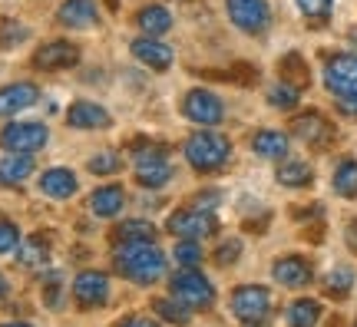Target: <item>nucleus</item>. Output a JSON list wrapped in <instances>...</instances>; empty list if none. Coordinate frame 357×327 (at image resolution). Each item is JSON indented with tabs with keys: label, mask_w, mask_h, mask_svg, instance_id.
<instances>
[{
	"label": "nucleus",
	"mask_w": 357,
	"mask_h": 327,
	"mask_svg": "<svg viewBox=\"0 0 357 327\" xmlns=\"http://www.w3.org/2000/svg\"><path fill=\"white\" fill-rule=\"evenodd\" d=\"M116 275L129 277L132 284H155L166 275V254L155 248V241H142V245H116L113 252Z\"/></svg>",
	"instance_id": "nucleus-1"
},
{
	"label": "nucleus",
	"mask_w": 357,
	"mask_h": 327,
	"mask_svg": "<svg viewBox=\"0 0 357 327\" xmlns=\"http://www.w3.org/2000/svg\"><path fill=\"white\" fill-rule=\"evenodd\" d=\"M185 162L195 169V172H218L222 165L229 162L231 155V142L215 129H199L185 139Z\"/></svg>",
	"instance_id": "nucleus-2"
},
{
	"label": "nucleus",
	"mask_w": 357,
	"mask_h": 327,
	"mask_svg": "<svg viewBox=\"0 0 357 327\" xmlns=\"http://www.w3.org/2000/svg\"><path fill=\"white\" fill-rule=\"evenodd\" d=\"M169 291H172L176 301H182L192 311L212 307V301H215V284L199 268H178L176 275L169 277Z\"/></svg>",
	"instance_id": "nucleus-3"
},
{
	"label": "nucleus",
	"mask_w": 357,
	"mask_h": 327,
	"mask_svg": "<svg viewBox=\"0 0 357 327\" xmlns=\"http://www.w3.org/2000/svg\"><path fill=\"white\" fill-rule=\"evenodd\" d=\"M229 307L242 324H261L271 314V291L265 284H242L231 291Z\"/></svg>",
	"instance_id": "nucleus-4"
},
{
	"label": "nucleus",
	"mask_w": 357,
	"mask_h": 327,
	"mask_svg": "<svg viewBox=\"0 0 357 327\" xmlns=\"http://www.w3.org/2000/svg\"><path fill=\"white\" fill-rule=\"evenodd\" d=\"M166 231H172L176 238H192V241H202L208 235L218 231V218L208 208H178V212L169 215Z\"/></svg>",
	"instance_id": "nucleus-5"
},
{
	"label": "nucleus",
	"mask_w": 357,
	"mask_h": 327,
	"mask_svg": "<svg viewBox=\"0 0 357 327\" xmlns=\"http://www.w3.org/2000/svg\"><path fill=\"white\" fill-rule=\"evenodd\" d=\"M142 152H136V182L142 189H162L169 178H172V165L166 159L162 146H146L139 139Z\"/></svg>",
	"instance_id": "nucleus-6"
},
{
	"label": "nucleus",
	"mask_w": 357,
	"mask_h": 327,
	"mask_svg": "<svg viewBox=\"0 0 357 327\" xmlns=\"http://www.w3.org/2000/svg\"><path fill=\"white\" fill-rule=\"evenodd\" d=\"M50 139V129L43 123H10V126L0 129V149L7 152H33L43 149Z\"/></svg>",
	"instance_id": "nucleus-7"
},
{
	"label": "nucleus",
	"mask_w": 357,
	"mask_h": 327,
	"mask_svg": "<svg viewBox=\"0 0 357 327\" xmlns=\"http://www.w3.org/2000/svg\"><path fill=\"white\" fill-rule=\"evenodd\" d=\"M324 86L331 89L337 100L357 93V53H337L324 63Z\"/></svg>",
	"instance_id": "nucleus-8"
},
{
	"label": "nucleus",
	"mask_w": 357,
	"mask_h": 327,
	"mask_svg": "<svg viewBox=\"0 0 357 327\" xmlns=\"http://www.w3.org/2000/svg\"><path fill=\"white\" fill-rule=\"evenodd\" d=\"M229 20L245 33H261L271 24V7L268 0H225Z\"/></svg>",
	"instance_id": "nucleus-9"
},
{
	"label": "nucleus",
	"mask_w": 357,
	"mask_h": 327,
	"mask_svg": "<svg viewBox=\"0 0 357 327\" xmlns=\"http://www.w3.org/2000/svg\"><path fill=\"white\" fill-rule=\"evenodd\" d=\"M73 301L79 311H96L109 301V277L102 271H79L73 277Z\"/></svg>",
	"instance_id": "nucleus-10"
},
{
	"label": "nucleus",
	"mask_w": 357,
	"mask_h": 327,
	"mask_svg": "<svg viewBox=\"0 0 357 327\" xmlns=\"http://www.w3.org/2000/svg\"><path fill=\"white\" fill-rule=\"evenodd\" d=\"M182 113H185V119L199 123V126H215V123H222V116H225V106L208 89H189L185 100H182Z\"/></svg>",
	"instance_id": "nucleus-11"
},
{
	"label": "nucleus",
	"mask_w": 357,
	"mask_h": 327,
	"mask_svg": "<svg viewBox=\"0 0 357 327\" xmlns=\"http://www.w3.org/2000/svg\"><path fill=\"white\" fill-rule=\"evenodd\" d=\"M271 277L278 281L281 288H307L311 284V277H314V268H311V261L307 258H301V254H281L278 261L271 264Z\"/></svg>",
	"instance_id": "nucleus-12"
},
{
	"label": "nucleus",
	"mask_w": 357,
	"mask_h": 327,
	"mask_svg": "<svg viewBox=\"0 0 357 327\" xmlns=\"http://www.w3.org/2000/svg\"><path fill=\"white\" fill-rule=\"evenodd\" d=\"M79 63V47L70 43V40H53V43H43L37 53H33V66L37 70H70V66Z\"/></svg>",
	"instance_id": "nucleus-13"
},
{
	"label": "nucleus",
	"mask_w": 357,
	"mask_h": 327,
	"mask_svg": "<svg viewBox=\"0 0 357 327\" xmlns=\"http://www.w3.org/2000/svg\"><path fill=\"white\" fill-rule=\"evenodd\" d=\"M129 50H132V56H136L142 66H149L153 73H162V70H169V66H172V47H169V43H162L159 37L132 40V43H129Z\"/></svg>",
	"instance_id": "nucleus-14"
},
{
	"label": "nucleus",
	"mask_w": 357,
	"mask_h": 327,
	"mask_svg": "<svg viewBox=\"0 0 357 327\" xmlns=\"http://www.w3.org/2000/svg\"><path fill=\"white\" fill-rule=\"evenodd\" d=\"M56 20L63 26H73V30H89L100 20V10H96V0H63L60 10H56Z\"/></svg>",
	"instance_id": "nucleus-15"
},
{
	"label": "nucleus",
	"mask_w": 357,
	"mask_h": 327,
	"mask_svg": "<svg viewBox=\"0 0 357 327\" xmlns=\"http://www.w3.org/2000/svg\"><path fill=\"white\" fill-rule=\"evenodd\" d=\"M66 123L73 129H106L113 123V116L102 109L100 102H89V100H77L70 109H66Z\"/></svg>",
	"instance_id": "nucleus-16"
},
{
	"label": "nucleus",
	"mask_w": 357,
	"mask_h": 327,
	"mask_svg": "<svg viewBox=\"0 0 357 327\" xmlns=\"http://www.w3.org/2000/svg\"><path fill=\"white\" fill-rule=\"evenodd\" d=\"M40 100V89L33 83H10L0 89V116H17L30 109Z\"/></svg>",
	"instance_id": "nucleus-17"
},
{
	"label": "nucleus",
	"mask_w": 357,
	"mask_h": 327,
	"mask_svg": "<svg viewBox=\"0 0 357 327\" xmlns=\"http://www.w3.org/2000/svg\"><path fill=\"white\" fill-rule=\"evenodd\" d=\"M291 132L298 139H305L307 146H321V142H328V139L334 136L331 123H328V119H324L321 113H301V116H294Z\"/></svg>",
	"instance_id": "nucleus-18"
},
{
	"label": "nucleus",
	"mask_w": 357,
	"mask_h": 327,
	"mask_svg": "<svg viewBox=\"0 0 357 327\" xmlns=\"http://www.w3.org/2000/svg\"><path fill=\"white\" fill-rule=\"evenodd\" d=\"M33 176V155L30 152H7L0 159V185H24L26 178Z\"/></svg>",
	"instance_id": "nucleus-19"
},
{
	"label": "nucleus",
	"mask_w": 357,
	"mask_h": 327,
	"mask_svg": "<svg viewBox=\"0 0 357 327\" xmlns=\"http://www.w3.org/2000/svg\"><path fill=\"white\" fill-rule=\"evenodd\" d=\"M77 189H79V182H77V172H73V169L56 165V169H47V172L40 176V192L50 195V199H70Z\"/></svg>",
	"instance_id": "nucleus-20"
},
{
	"label": "nucleus",
	"mask_w": 357,
	"mask_h": 327,
	"mask_svg": "<svg viewBox=\"0 0 357 327\" xmlns=\"http://www.w3.org/2000/svg\"><path fill=\"white\" fill-rule=\"evenodd\" d=\"M126 205V192L123 185H100V189L89 195V212L96 218H116Z\"/></svg>",
	"instance_id": "nucleus-21"
},
{
	"label": "nucleus",
	"mask_w": 357,
	"mask_h": 327,
	"mask_svg": "<svg viewBox=\"0 0 357 327\" xmlns=\"http://www.w3.org/2000/svg\"><path fill=\"white\" fill-rule=\"evenodd\" d=\"M142 241H155V225L146 218H126L113 228V245H142Z\"/></svg>",
	"instance_id": "nucleus-22"
},
{
	"label": "nucleus",
	"mask_w": 357,
	"mask_h": 327,
	"mask_svg": "<svg viewBox=\"0 0 357 327\" xmlns=\"http://www.w3.org/2000/svg\"><path fill=\"white\" fill-rule=\"evenodd\" d=\"M136 24H139V30L146 37H162V33L172 30V13L166 7H159V3H149V7H142L136 13Z\"/></svg>",
	"instance_id": "nucleus-23"
},
{
	"label": "nucleus",
	"mask_w": 357,
	"mask_h": 327,
	"mask_svg": "<svg viewBox=\"0 0 357 327\" xmlns=\"http://www.w3.org/2000/svg\"><path fill=\"white\" fill-rule=\"evenodd\" d=\"M252 149L258 159H284L288 155V136L278 129H261L252 139Z\"/></svg>",
	"instance_id": "nucleus-24"
},
{
	"label": "nucleus",
	"mask_w": 357,
	"mask_h": 327,
	"mask_svg": "<svg viewBox=\"0 0 357 327\" xmlns=\"http://www.w3.org/2000/svg\"><path fill=\"white\" fill-rule=\"evenodd\" d=\"M47 258H50V241L43 235H30L17 245V264L20 268H40V264H47Z\"/></svg>",
	"instance_id": "nucleus-25"
},
{
	"label": "nucleus",
	"mask_w": 357,
	"mask_h": 327,
	"mask_svg": "<svg viewBox=\"0 0 357 327\" xmlns=\"http://www.w3.org/2000/svg\"><path fill=\"white\" fill-rule=\"evenodd\" d=\"M275 178H278L284 189H305V185L314 182V169L307 162H301V159H284L278 165V176Z\"/></svg>",
	"instance_id": "nucleus-26"
},
{
	"label": "nucleus",
	"mask_w": 357,
	"mask_h": 327,
	"mask_svg": "<svg viewBox=\"0 0 357 327\" xmlns=\"http://www.w3.org/2000/svg\"><path fill=\"white\" fill-rule=\"evenodd\" d=\"M153 311H155V317H159V321L176 324V327H185L192 321V307H185V304L176 301V298H155Z\"/></svg>",
	"instance_id": "nucleus-27"
},
{
	"label": "nucleus",
	"mask_w": 357,
	"mask_h": 327,
	"mask_svg": "<svg viewBox=\"0 0 357 327\" xmlns=\"http://www.w3.org/2000/svg\"><path fill=\"white\" fill-rule=\"evenodd\" d=\"M321 321V304L311 298H298L288 307V327H314Z\"/></svg>",
	"instance_id": "nucleus-28"
},
{
	"label": "nucleus",
	"mask_w": 357,
	"mask_h": 327,
	"mask_svg": "<svg viewBox=\"0 0 357 327\" xmlns=\"http://www.w3.org/2000/svg\"><path fill=\"white\" fill-rule=\"evenodd\" d=\"M331 185H334V192H337V195H344V199H357V162H354V159L337 162Z\"/></svg>",
	"instance_id": "nucleus-29"
},
{
	"label": "nucleus",
	"mask_w": 357,
	"mask_h": 327,
	"mask_svg": "<svg viewBox=\"0 0 357 327\" xmlns=\"http://www.w3.org/2000/svg\"><path fill=\"white\" fill-rule=\"evenodd\" d=\"M24 40H30V26L20 20H10V17H0V50H13Z\"/></svg>",
	"instance_id": "nucleus-30"
},
{
	"label": "nucleus",
	"mask_w": 357,
	"mask_h": 327,
	"mask_svg": "<svg viewBox=\"0 0 357 327\" xmlns=\"http://www.w3.org/2000/svg\"><path fill=\"white\" fill-rule=\"evenodd\" d=\"M354 288V271L351 268H334L331 275L324 277V291L331 294V298H347Z\"/></svg>",
	"instance_id": "nucleus-31"
},
{
	"label": "nucleus",
	"mask_w": 357,
	"mask_h": 327,
	"mask_svg": "<svg viewBox=\"0 0 357 327\" xmlns=\"http://www.w3.org/2000/svg\"><path fill=\"white\" fill-rule=\"evenodd\" d=\"M172 258H176L178 268H199L205 254H202V248H199V241L178 238V241H176V252H172Z\"/></svg>",
	"instance_id": "nucleus-32"
},
{
	"label": "nucleus",
	"mask_w": 357,
	"mask_h": 327,
	"mask_svg": "<svg viewBox=\"0 0 357 327\" xmlns=\"http://www.w3.org/2000/svg\"><path fill=\"white\" fill-rule=\"evenodd\" d=\"M86 169L93 172V176H113V172L123 169V159H119V152L106 149V152H100V155H93V159L86 162Z\"/></svg>",
	"instance_id": "nucleus-33"
},
{
	"label": "nucleus",
	"mask_w": 357,
	"mask_h": 327,
	"mask_svg": "<svg viewBox=\"0 0 357 327\" xmlns=\"http://www.w3.org/2000/svg\"><path fill=\"white\" fill-rule=\"evenodd\" d=\"M268 102L275 106V109H294L298 106V86H291V83H278V86L268 89Z\"/></svg>",
	"instance_id": "nucleus-34"
},
{
	"label": "nucleus",
	"mask_w": 357,
	"mask_h": 327,
	"mask_svg": "<svg viewBox=\"0 0 357 327\" xmlns=\"http://www.w3.org/2000/svg\"><path fill=\"white\" fill-rule=\"evenodd\" d=\"M281 73H284V79L291 83V79H298V86H305L307 83V70H305V60L298 56V53H288L284 60H281ZM294 86V83H291Z\"/></svg>",
	"instance_id": "nucleus-35"
},
{
	"label": "nucleus",
	"mask_w": 357,
	"mask_h": 327,
	"mask_svg": "<svg viewBox=\"0 0 357 327\" xmlns=\"http://www.w3.org/2000/svg\"><path fill=\"white\" fill-rule=\"evenodd\" d=\"M212 258H215V264H222V268H229V264H235L238 258H242V241H238V238L222 241V245L215 248V254H212Z\"/></svg>",
	"instance_id": "nucleus-36"
},
{
	"label": "nucleus",
	"mask_w": 357,
	"mask_h": 327,
	"mask_svg": "<svg viewBox=\"0 0 357 327\" xmlns=\"http://www.w3.org/2000/svg\"><path fill=\"white\" fill-rule=\"evenodd\" d=\"M298 7H301V13L307 20H328L334 0H298Z\"/></svg>",
	"instance_id": "nucleus-37"
},
{
	"label": "nucleus",
	"mask_w": 357,
	"mask_h": 327,
	"mask_svg": "<svg viewBox=\"0 0 357 327\" xmlns=\"http://www.w3.org/2000/svg\"><path fill=\"white\" fill-rule=\"evenodd\" d=\"M17 245H20V228L13 222H0V254L17 252Z\"/></svg>",
	"instance_id": "nucleus-38"
},
{
	"label": "nucleus",
	"mask_w": 357,
	"mask_h": 327,
	"mask_svg": "<svg viewBox=\"0 0 357 327\" xmlns=\"http://www.w3.org/2000/svg\"><path fill=\"white\" fill-rule=\"evenodd\" d=\"M337 106H341V113H347V116H354V119H357V93H354V96L337 100Z\"/></svg>",
	"instance_id": "nucleus-39"
},
{
	"label": "nucleus",
	"mask_w": 357,
	"mask_h": 327,
	"mask_svg": "<svg viewBox=\"0 0 357 327\" xmlns=\"http://www.w3.org/2000/svg\"><path fill=\"white\" fill-rule=\"evenodd\" d=\"M119 327H159V321H153V317H129Z\"/></svg>",
	"instance_id": "nucleus-40"
},
{
	"label": "nucleus",
	"mask_w": 357,
	"mask_h": 327,
	"mask_svg": "<svg viewBox=\"0 0 357 327\" xmlns=\"http://www.w3.org/2000/svg\"><path fill=\"white\" fill-rule=\"evenodd\" d=\"M344 238H347V245L357 252V218L354 222H347V231H344Z\"/></svg>",
	"instance_id": "nucleus-41"
},
{
	"label": "nucleus",
	"mask_w": 357,
	"mask_h": 327,
	"mask_svg": "<svg viewBox=\"0 0 357 327\" xmlns=\"http://www.w3.org/2000/svg\"><path fill=\"white\" fill-rule=\"evenodd\" d=\"M7 291H10V284H7V277L0 275V298H7Z\"/></svg>",
	"instance_id": "nucleus-42"
},
{
	"label": "nucleus",
	"mask_w": 357,
	"mask_h": 327,
	"mask_svg": "<svg viewBox=\"0 0 357 327\" xmlns=\"http://www.w3.org/2000/svg\"><path fill=\"white\" fill-rule=\"evenodd\" d=\"M0 327H30V324H20V321H13V324H0Z\"/></svg>",
	"instance_id": "nucleus-43"
},
{
	"label": "nucleus",
	"mask_w": 357,
	"mask_h": 327,
	"mask_svg": "<svg viewBox=\"0 0 357 327\" xmlns=\"http://www.w3.org/2000/svg\"><path fill=\"white\" fill-rule=\"evenodd\" d=\"M351 40H354V43H357V30H351Z\"/></svg>",
	"instance_id": "nucleus-44"
},
{
	"label": "nucleus",
	"mask_w": 357,
	"mask_h": 327,
	"mask_svg": "<svg viewBox=\"0 0 357 327\" xmlns=\"http://www.w3.org/2000/svg\"><path fill=\"white\" fill-rule=\"evenodd\" d=\"M354 327H357V324H354Z\"/></svg>",
	"instance_id": "nucleus-45"
}]
</instances>
